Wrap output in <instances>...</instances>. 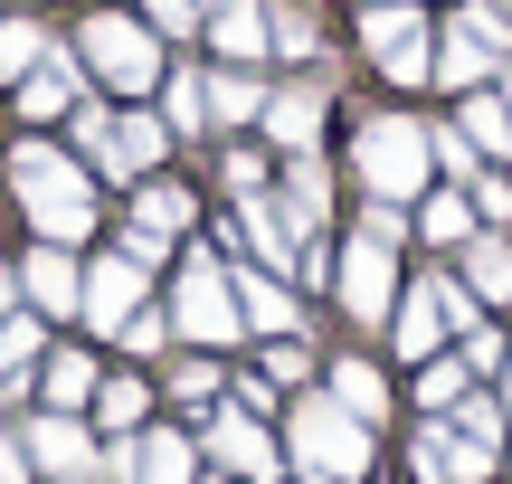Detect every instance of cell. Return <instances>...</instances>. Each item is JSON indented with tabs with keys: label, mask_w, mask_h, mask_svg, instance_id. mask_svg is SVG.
<instances>
[{
	"label": "cell",
	"mask_w": 512,
	"mask_h": 484,
	"mask_svg": "<svg viewBox=\"0 0 512 484\" xmlns=\"http://www.w3.org/2000/svg\"><path fill=\"white\" fill-rule=\"evenodd\" d=\"M10 181H19V209H29L38 247H76V238L95 228V181H86L57 143H19V152H10Z\"/></svg>",
	"instance_id": "6da1fadb"
},
{
	"label": "cell",
	"mask_w": 512,
	"mask_h": 484,
	"mask_svg": "<svg viewBox=\"0 0 512 484\" xmlns=\"http://www.w3.org/2000/svg\"><path fill=\"white\" fill-rule=\"evenodd\" d=\"M351 171H361V190H370L380 209L427 200V171H437V152H427V124H408V114H370L361 143H351Z\"/></svg>",
	"instance_id": "7a4b0ae2"
},
{
	"label": "cell",
	"mask_w": 512,
	"mask_h": 484,
	"mask_svg": "<svg viewBox=\"0 0 512 484\" xmlns=\"http://www.w3.org/2000/svg\"><path fill=\"white\" fill-rule=\"evenodd\" d=\"M285 447H294V466H304V484H361L370 475V428L351 409H332L323 390L285 409Z\"/></svg>",
	"instance_id": "3957f363"
},
{
	"label": "cell",
	"mask_w": 512,
	"mask_h": 484,
	"mask_svg": "<svg viewBox=\"0 0 512 484\" xmlns=\"http://www.w3.org/2000/svg\"><path fill=\"white\" fill-rule=\"evenodd\" d=\"M76 57H86V67L105 76L124 105H143V95L171 76V67H162V38H152L143 19H124V10H95V19H86V38H76Z\"/></svg>",
	"instance_id": "277c9868"
},
{
	"label": "cell",
	"mask_w": 512,
	"mask_h": 484,
	"mask_svg": "<svg viewBox=\"0 0 512 484\" xmlns=\"http://www.w3.org/2000/svg\"><path fill=\"white\" fill-rule=\"evenodd\" d=\"M503 57H512V19L494 10V0H465V10L446 19V38H437V76H427V86L475 95L484 76H503Z\"/></svg>",
	"instance_id": "5b68a950"
},
{
	"label": "cell",
	"mask_w": 512,
	"mask_h": 484,
	"mask_svg": "<svg viewBox=\"0 0 512 484\" xmlns=\"http://www.w3.org/2000/svg\"><path fill=\"white\" fill-rule=\"evenodd\" d=\"M171 333H190L200 352H219V342H238V285H228V266L209 257V247H190L181 257V285H171Z\"/></svg>",
	"instance_id": "8992f818"
},
{
	"label": "cell",
	"mask_w": 512,
	"mask_h": 484,
	"mask_svg": "<svg viewBox=\"0 0 512 484\" xmlns=\"http://www.w3.org/2000/svg\"><path fill=\"white\" fill-rule=\"evenodd\" d=\"M361 48L389 67V86H427V76H437V48H427V10L418 0H370L361 10Z\"/></svg>",
	"instance_id": "52a82bcc"
},
{
	"label": "cell",
	"mask_w": 512,
	"mask_h": 484,
	"mask_svg": "<svg viewBox=\"0 0 512 484\" xmlns=\"http://www.w3.org/2000/svg\"><path fill=\"white\" fill-rule=\"evenodd\" d=\"M332 295H342L351 323H389V314H399V257L370 247V238H351L342 257H332Z\"/></svg>",
	"instance_id": "ba28073f"
},
{
	"label": "cell",
	"mask_w": 512,
	"mask_h": 484,
	"mask_svg": "<svg viewBox=\"0 0 512 484\" xmlns=\"http://www.w3.org/2000/svg\"><path fill=\"white\" fill-rule=\"evenodd\" d=\"M143 304H152V266H133L124 247L86 266V295H76V314H86L95 333H114V342H124V323L143 314Z\"/></svg>",
	"instance_id": "9c48e42d"
},
{
	"label": "cell",
	"mask_w": 512,
	"mask_h": 484,
	"mask_svg": "<svg viewBox=\"0 0 512 484\" xmlns=\"http://www.w3.org/2000/svg\"><path fill=\"white\" fill-rule=\"evenodd\" d=\"M105 484H200V447L181 428H152V437L105 456Z\"/></svg>",
	"instance_id": "30bf717a"
},
{
	"label": "cell",
	"mask_w": 512,
	"mask_h": 484,
	"mask_svg": "<svg viewBox=\"0 0 512 484\" xmlns=\"http://www.w3.org/2000/svg\"><path fill=\"white\" fill-rule=\"evenodd\" d=\"M181 228H190V190L181 181H143V200H133V219H124V257L133 266H162Z\"/></svg>",
	"instance_id": "8fae6325"
},
{
	"label": "cell",
	"mask_w": 512,
	"mask_h": 484,
	"mask_svg": "<svg viewBox=\"0 0 512 484\" xmlns=\"http://www.w3.org/2000/svg\"><path fill=\"white\" fill-rule=\"evenodd\" d=\"M162 152H171V124L133 105V114H114V124H105V143H95V171H105V181H152V162H162Z\"/></svg>",
	"instance_id": "7c38bea8"
},
{
	"label": "cell",
	"mask_w": 512,
	"mask_h": 484,
	"mask_svg": "<svg viewBox=\"0 0 512 484\" xmlns=\"http://www.w3.org/2000/svg\"><path fill=\"white\" fill-rule=\"evenodd\" d=\"M10 276H19V304H29V314H76V295H86V266H76L67 247H29Z\"/></svg>",
	"instance_id": "4fadbf2b"
},
{
	"label": "cell",
	"mask_w": 512,
	"mask_h": 484,
	"mask_svg": "<svg viewBox=\"0 0 512 484\" xmlns=\"http://www.w3.org/2000/svg\"><path fill=\"white\" fill-rule=\"evenodd\" d=\"M484 475H494V447L456 437L446 418H427V428H418V484H484Z\"/></svg>",
	"instance_id": "5bb4252c"
},
{
	"label": "cell",
	"mask_w": 512,
	"mask_h": 484,
	"mask_svg": "<svg viewBox=\"0 0 512 484\" xmlns=\"http://www.w3.org/2000/svg\"><path fill=\"white\" fill-rule=\"evenodd\" d=\"M29 466L48 475V484H67V475H105V456L86 447V428H76V418L38 409V428H29Z\"/></svg>",
	"instance_id": "9a60e30c"
},
{
	"label": "cell",
	"mask_w": 512,
	"mask_h": 484,
	"mask_svg": "<svg viewBox=\"0 0 512 484\" xmlns=\"http://www.w3.org/2000/svg\"><path fill=\"white\" fill-rule=\"evenodd\" d=\"M209 456H219L228 475H247V484H275V466H285V456H275V437L256 428L247 409H228V418H209Z\"/></svg>",
	"instance_id": "2e32d148"
},
{
	"label": "cell",
	"mask_w": 512,
	"mask_h": 484,
	"mask_svg": "<svg viewBox=\"0 0 512 484\" xmlns=\"http://www.w3.org/2000/svg\"><path fill=\"white\" fill-rule=\"evenodd\" d=\"M76 86H86V57L48 48L29 76H19V114H29V124H57V114H76Z\"/></svg>",
	"instance_id": "e0dca14e"
},
{
	"label": "cell",
	"mask_w": 512,
	"mask_h": 484,
	"mask_svg": "<svg viewBox=\"0 0 512 484\" xmlns=\"http://www.w3.org/2000/svg\"><path fill=\"white\" fill-rule=\"evenodd\" d=\"M266 133H275L285 162H294V152H313V133H323V86H313V76H304V86H275L266 95Z\"/></svg>",
	"instance_id": "ac0fdd59"
},
{
	"label": "cell",
	"mask_w": 512,
	"mask_h": 484,
	"mask_svg": "<svg viewBox=\"0 0 512 484\" xmlns=\"http://www.w3.org/2000/svg\"><path fill=\"white\" fill-rule=\"evenodd\" d=\"M389 342H399V361H437V342H446V304H437V285H408V295H399Z\"/></svg>",
	"instance_id": "d6986e66"
},
{
	"label": "cell",
	"mask_w": 512,
	"mask_h": 484,
	"mask_svg": "<svg viewBox=\"0 0 512 484\" xmlns=\"http://www.w3.org/2000/svg\"><path fill=\"white\" fill-rule=\"evenodd\" d=\"M228 285H238V323H247V333H266V342L294 333V295H285V276L247 266V276H228Z\"/></svg>",
	"instance_id": "ffe728a7"
},
{
	"label": "cell",
	"mask_w": 512,
	"mask_h": 484,
	"mask_svg": "<svg viewBox=\"0 0 512 484\" xmlns=\"http://www.w3.org/2000/svg\"><path fill=\"white\" fill-rule=\"evenodd\" d=\"M465 295L475 304H512V238L503 228H475V238H465Z\"/></svg>",
	"instance_id": "44dd1931"
},
{
	"label": "cell",
	"mask_w": 512,
	"mask_h": 484,
	"mask_svg": "<svg viewBox=\"0 0 512 484\" xmlns=\"http://www.w3.org/2000/svg\"><path fill=\"white\" fill-rule=\"evenodd\" d=\"M29 380H38V399H48L57 418H76V409L95 399V361H86V352H38Z\"/></svg>",
	"instance_id": "7402d4cb"
},
{
	"label": "cell",
	"mask_w": 512,
	"mask_h": 484,
	"mask_svg": "<svg viewBox=\"0 0 512 484\" xmlns=\"http://www.w3.org/2000/svg\"><path fill=\"white\" fill-rule=\"evenodd\" d=\"M285 209L304 219V238H323V209H332V171H323V152H294V162H285Z\"/></svg>",
	"instance_id": "603a6c76"
},
{
	"label": "cell",
	"mask_w": 512,
	"mask_h": 484,
	"mask_svg": "<svg viewBox=\"0 0 512 484\" xmlns=\"http://www.w3.org/2000/svg\"><path fill=\"white\" fill-rule=\"evenodd\" d=\"M323 399H332V409H351V418L370 428V418L389 409V380L370 371V361H332V371H323Z\"/></svg>",
	"instance_id": "cb8c5ba5"
},
{
	"label": "cell",
	"mask_w": 512,
	"mask_h": 484,
	"mask_svg": "<svg viewBox=\"0 0 512 484\" xmlns=\"http://www.w3.org/2000/svg\"><path fill=\"white\" fill-rule=\"evenodd\" d=\"M408 228H418V238L427 247H465V238H475V200H465V190H427V200H418V219H408Z\"/></svg>",
	"instance_id": "d4e9b609"
},
{
	"label": "cell",
	"mask_w": 512,
	"mask_h": 484,
	"mask_svg": "<svg viewBox=\"0 0 512 484\" xmlns=\"http://www.w3.org/2000/svg\"><path fill=\"white\" fill-rule=\"evenodd\" d=\"M209 38H219V57H266V10L256 0H209Z\"/></svg>",
	"instance_id": "484cf974"
},
{
	"label": "cell",
	"mask_w": 512,
	"mask_h": 484,
	"mask_svg": "<svg viewBox=\"0 0 512 484\" xmlns=\"http://www.w3.org/2000/svg\"><path fill=\"white\" fill-rule=\"evenodd\" d=\"M446 428H456V437H475V447H494V456H503V437H512V409H503L494 390H465L456 409H446Z\"/></svg>",
	"instance_id": "4316f807"
},
{
	"label": "cell",
	"mask_w": 512,
	"mask_h": 484,
	"mask_svg": "<svg viewBox=\"0 0 512 484\" xmlns=\"http://www.w3.org/2000/svg\"><path fill=\"white\" fill-rule=\"evenodd\" d=\"M162 124H171V133H200V124H209V76H200V67H171V76H162Z\"/></svg>",
	"instance_id": "83f0119b"
},
{
	"label": "cell",
	"mask_w": 512,
	"mask_h": 484,
	"mask_svg": "<svg viewBox=\"0 0 512 484\" xmlns=\"http://www.w3.org/2000/svg\"><path fill=\"white\" fill-rule=\"evenodd\" d=\"M456 133L475 143V162H484V152H512V114H503V95H465Z\"/></svg>",
	"instance_id": "f1b7e54d"
},
{
	"label": "cell",
	"mask_w": 512,
	"mask_h": 484,
	"mask_svg": "<svg viewBox=\"0 0 512 484\" xmlns=\"http://www.w3.org/2000/svg\"><path fill=\"white\" fill-rule=\"evenodd\" d=\"M247 114H266V86L238 76V67H219L209 76V124H247Z\"/></svg>",
	"instance_id": "f546056e"
},
{
	"label": "cell",
	"mask_w": 512,
	"mask_h": 484,
	"mask_svg": "<svg viewBox=\"0 0 512 484\" xmlns=\"http://www.w3.org/2000/svg\"><path fill=\"white\" fill-rule=\"evenodd\" d=\"M418 371H427V380H418V409H427V418H446V409H456L465 390H475V371H465L456 352H437V361H418Z\"/></svg>",
	"instance_id": "4dcf8cb0"
},
{
	"label": "cell",
	"mask_w": 512,
	"mask_h": 484,
	"mask_svg": "<svg viewBox=\"0 0 512 484\" xmlns=\"http://www.w3.org/2000/svg\"><path fill=\"white\" fill-rule=\"evenodd\" d=\"M143 409H152V390H143V380H95V418H105L114 437H124Z\"/></svg>",
	"instance_id": "1f68e13d"
},
{
	"label": "cell",
	"mask_w": 512,
	"mask_h": 484,
	"mask_svg": "<svg viewBox=\"0 0 512 484\" xmlns=\"http://www.w3.org/2000/svg\"><path fill=\"white\" fill-rule=\"evenodd\" d=\"M38 57H48V38H38L29 19H0V76H29Z\"/></svg>",
	"instance_id": "d6a6232c"
},
{
	"label": "cell",
	"mask_w": 512,
	"mask_h": 484,
	"mask_svg": "<svg viewBox=\"0 0 512 484\" xmlns=\"http://www.w3.org/2000/svg\"><path fill=\"white\" fill-rule=\"evenodd\" d=\"M200 19H209V0H143V29L152 38H190Z\"/></svg>",
	"instance_id": "836d02e7"
},
{
	"label": "cell",
	"mask_w": 512,
	"mask_h": 484,
	"mask_svg": "<svg viewBox=\"0 0 512 484\" xmlns=\"http://www.w3.org/2000/svg\"><path fill=\"white\" fill-rule=\"evenodd\" d=\"M162 390H171V399H181V409H209V399H219V390H228V371H209V361H181V371H171V380H162Z\"/></svg>",
	"instance_id": "e575fe53"
},
{
	"label": "cell",
	"mask_w": 512,
	"mask_h": 484,
	"mask_svg": "<svg viewBox=\"0 0 512 484\" xmlns=\"http://www.w3.org/2000/svg\"><path fill=\"white\" fill-rule=\"evenodd\" d=\"M465 200H475L484 228H512V181H503V171H475V181H465Z\"/></svg>",
	"instance_id": "d590c367"
},
{
	"label": "cell",
	"mask_w": 512,
	"mask_h": 484,
	"mask_svg": "<svg viewBox=\"0 0 512 484\" xmlns=\"http://www.w3.org/2000/svg\"><path fill=\"white\" fill-rule=\"evenodd\" d=\"M266 48L304 57V48H313V10H294V0H285V10H266Z\"/></svg>",
	"instance_id": "8d00e7d4"
},
{
	"label": "cell",
	"mask_w": 512,
	"mask_h": 484,
	"mask_svg": "<svg viewBox=\"0 0 512 484\" xmlns=\"http://www.w3.org/2000/svg\"><path fill=\"white\" fill-rule=\"evenodd\" d=\"M361 238L399 257V238H418V228H408V209H380V200H370V209H361Z\"/></svg>",
	"instance_id": "74e56055"
},
{
	"label": "cell",
	"mask_w": 512,
	"mask_h": 484,
	"mask_svg": "<svg viewBox=\"0 0 512 484\" xmlns=\"http://www.w3.org/2000/svg\"><path fill=\"white\" fill-rule=\"evenodd\" d=\"M503 352H512V342L494 333V323H475V333H465V352H456V361H465V371L484 380V371H503Z\"/></svg>",
	"instance_id": "f35d334b"
},
{
	"label": "cell",
	"mask_w": 512,
	"mask_h": 484,
	"mask_svg": "<svg viewBox=\"0 0 512 484\" xmlns=\"http://www.w3.org/2000/svg\"><path fill=\"white\" fill-rule=\"evenodd\" d=\"M19 361H38V314H10V323H0V371H19Z\"/></svg>",
	"instance_id": "ab89813d"
},
{
	"label": "cell",
	"mask_w": 512,
	"mask_h": 484,
	"mask_svg": "<svg viewBox=\"0 0 512 484\" xmlns=\"http://www.w3.org/2000/svg\"><path fill=\"white\" fill-rule=\"evenodd\" d=\"M162 342H171V314H152V304H143V314L124 323V352H162Z\"/></svg>",
	"instance_id": "60d3db41"
},
{
	"label": "cell",
	"mask_w": 512,
	"mask_h": 484,
	"mask_svg": "<svg viewBox=\"0 0 512 484\" xmlns=\"http://www.w3.org/2000/svg\"><path fill=\"white\" fill-rule=\"evenodd\" d=\"M266 380H275V390H294V380H304V342H275V352H266Z\"/></svg>",
	"instance_id": "b9f144b4"
},
{
	"label": "cell",
	"mask_w": 512,
	"mask_h": 484,
	"mask_svg": "<svg viewBox=\"0 0 512 484\" xmlns=\"http://www.w3.org/2000/svg\"><path fill=\"white\" fill-rule=\"evenodd\" d=\"M228 190L256 200V190H266V152H228Z\"/></svg>",
	"instance_id": "7bdbcfd3"
},
{
	"label": "cell",
	"mask_w": 512,
	"mask_h": 484,
	"mask_svg": "<svg viewBox=\"0 0 512 484\" xmlns=\"http://www.w3.org/2000/svg\"><path fill=\"white\" fill-rule=\"evenodd\" d=\"M38 466H29V437H0V484H29Z\"/></svg>",
	"instance_id": "ee69618b"
},
{
	"label": "cell",
	"mask_w": 512,
	"mask_h": 484,
	"mask_svg": "<svg viewBox=\"0 0 512 484\" xmlns=\"http://www.w3.org/2000/svg\"><path fill=\"white\" fill-rule=\"evenodd\" d=\"M0 314H19V276H10V266H0Z\"/></svg>",
	"instance_id": "f6af8a7d"
},
{
	"label": "cell",
	"mask_w": 512,
	"mask_h": 484,
	"mask_svg": "<svg viewBox=\"0 0 512 484\" xmlns=\"http://www.w3.org/2000/svg\"><path fill=\"white\" fill-rule=\"evenodd\" d=\"M494 399H503V409H512V352H503V390H494Z\"/></svg>",
	"instance_id": "bcb514c9"
},
{
	"label": "cell",
	"mask_w": 512,
	"mask_h": 484,
	"mask_svg": "<svg viewBox=\"0 0 512 484\" xmlns=\"http://www.w3.org/2000/svg\"><path fill=\"white\" fill-rule=\"evenodd\" d=\"M503 114H512V67H503Z\"/></svg>",
	"instance_id": "7dc6e473"
},
{
	"label": "cell",
	"mask_w": 512,
	"mask_h": 484,
	"mask_svg": "<svg viewBox=\"0 0 512 484\" xmlns=\"http://www.w3.org/2000/svg\"><path fill=\"white\" fill-rule=\"evenodd\" d=\"M67 484H105V475H67Z\"/></svg>",
	"instance_id": "c3c4849f"
}]
</instances>
